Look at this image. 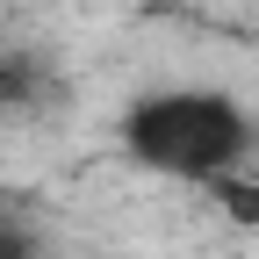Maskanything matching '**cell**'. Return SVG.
Masks as SVG:
<instances>
[{"label":"cell","mask_w":259,"mask_h":259,"mask_svg":"<svg viewBox=\"0 0 259 259\" xmlns=\"http://www.w3.org/2000/svg\"><path fill=\"white\" fill-rule=\"evenodd\" d=\"M252 137H259L252 115L209 87H158L122 108V151L137 166L166 180H194V187H209L216 173H238Z\"/></svg>","instance_id":"1"},{"label":"cell","mask_w":259,"mask_h":259,"mask_svg":"<svg viewBox=\"0 0 259 259\" xmlns=\"http://www.w3.org/2000/svg\"><path fill=\"white\" fill-rule=\"evenodd\" d=\"M58 94H65V79H58V65L44 51H29V44L0 51V115H36V108L58 101Z\"/></svg>","instance_id":"2"},{"label":"cell","mask_w":259,"mask_h":259,"mask_svg":"<svg viewBox=\"0 0 259 259\" xmlns=\"http://www.w3.org/2000/svg\"><path fill=\"white\" fill-rule=\"evenodd\" d=\"M209 202L231 216V223H259V180H245V173H216V180H209Z\"/></svg>","instance_id":"3"},{"label":"cell","mask_w":259,"mask_h":259,"mask_svg":"<svg viewBox=\"0 0 259 259\" xmlns=\"http://www.w3.org/2000/svg\"><path fill=\"white\" fill-rule=\"evenodd\" d=\"M0 259H44V238L15 202H0Z\"/></svg>","instance_id":"4"}]
</instances>
